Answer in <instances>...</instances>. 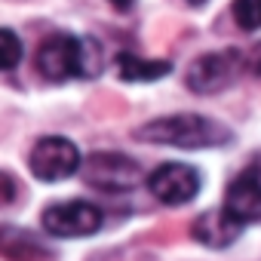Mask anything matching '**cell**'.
Returning a JSON list of instances; mask_svg holds the SVG:
<instances>
[{
    "mask_svg": "<svg viewBox=\"0 0 261 261\" xmlns=\"http://www.w3.org/2000/svg\"><path fill=\"white\" fill-rule=\"evenodd\" d=\"M37 71L53 83L68 77H95L101 71V46L92 37L53 34L37 49Z\"/></svg>",
    "mask_w": 261,
    "mask_h": 261,
    "instance_id": "cell-1",
    "label": "cell"
},
{
    "mask_svg": "<svg viewBox=\"0 0 261 261\" xmlns=\"http://www.w3.org/2000/svg\"><path fill=\"white\" fill-rule=\"evenodd\" d=\"M136 139L151 145H172V148H215L230 142V133L221 123L200 114H172L136 129Z\"/></svg>",
    "mask_w": 261,
    "mask_h": 261,
    "instance_id": "cell-2",
    "label": "cell"
},
{
    "mask_svg": "<svg viewBox=\"0 0 261 261\" xmlns=\"http://www.w3.org/2000/svg\"><path fill=\"white\" fill-rule=\"evenodd\" d=\"M83 178L98 191H133L142 181V166L126 154L98 151L89 154V160L83 163Z\"/></svg>",
    "mask_w": 261,
    "mask_h": 261,
    "instance_id": "cell-3",
    "label": "cell"
},
{
    "mask_svg": "<svg viewBox=\"0 0 261 261\" xmlns=\"http://www.w3.org/2000/svg\"><path fill=\"white\" fill-rule=\"evenodd\" d=\"M240 62H243V59H240L237 49L200 56V59L188 68V74H185L188 89H194V92H200V95H212V92L230 86L233 77H237V71H240Z\"/></svg>",
    "mask_w": 261,
    "mask_h": 261,
    "instance_id": "cell-4",
    "label": "cell"
},
{
    "mask_svg": "<svg viewBox=\"0 0 261 261\" xmlns=\"http://www.w3.org/2000/svg\"><path fill=\"white\" fill-rule=\"evenodd\" d=\"M77 169H80V151L68 139L49 136V139H40L31 151V172L40 181H62Z\"/></svg>",
    "mask_w": 261,
    "mask_h": 261,
    "instance_id": "cell-5",
    "label": "cell"
},
{
    "mask_svg": "<svg viewBox=\"0 0 261 261\" xmlns=\"http://www.w3.org/2000/svg\"><path fill=\"white\" fill-rule=\"evenodd\" d=\"M40 221H43V230L53 237H89L101 227V212L92 203L68 200V203L49 206Z\"/></svg>",
    "mask_w": 261,
    "mask_h": 261,
    "instance_id": "cell-6",
    "label": "cell"
},
{
    "mask_svg": "<svg viewBox=\"0 0 261 261\" xmlns=\"http://www.w3.org/2000/svg\"><path fill=\"white\" fill-rule=\"evenodd\" d=\"M148 188H151V194L160 203L181 206V203H188V200L197 197V191H200V172L194 166H188V163H163V166H157L151 172Z\"/></svg>",
    "mask_w": 261,
    "mask_h": 261,
    "instance_id": "cell-7",
    "label": "cell"
},
{
    "mask_svg": "<svg viewBox=\"0 0 261 261\" xmlns=\"http://www.w3.org/2000/svg\"><path fill=\"white\" fill-rule=\"evenodd\" d=\"M224 209L233 221L240 224H252L261 221V178L255 172H243L230 181L227 197H224Z\"/></svg>",
    "mask_w": 261,
    "mask_h": 261,
    "instance_id": "cell-8",
    "label": "cell"
},
{
    "mask_svg": "<svg viewBox=\"0 0 261 261\" xmlns=\"http://www.w3.org/2000/svg\"><path fill=\"white\" fill-rule=\"evenodd\" d=\"M0 255L7 261H49V249L40 237L13 224H0Z\"/></svg>",
    "mask_w": 261,
    "mask_h": 261,
    "instance_id": "cell-9",
    "label": "cell"
},
{
    "mask_svg": "<svg viewBox=\"0 0 261 261\" xmlns=\"http://www.w3.org/2000/svg\"><path fill=\"white\" fill-rule=\"evenodd\" d=\"M240 230H243V224L233 221L224 206L221 209H212V212H203L194 221V240H200L203 246H212V249L230 246L240 237Z\"/></svg>",
    "mask_w": 261,
    "mask_h": 261,
    "instance_id": "cell-10",
    "label": "cell"
},
{
    "mask_svg": "<svg viewBox=\"0 0 261 261\" xmlns=\"http://www.w3.org/2000/svg\"><path fill=\"white\" fill-rule=\"evenodd\" d=\"M172 68L169 62H160V59H139L133 53H120L117 56V74L129 83H148V80H160L166 77Z\"/></svg>",
    "mask_w": 261,
    "mask_h": 261,
    "instance_id": "cell-11",
    "label": "cell"
},
{
    "mask_svg": "<svg viewBox=\"0 0 261 261\" xmlns=\"http://www.w3.org/2000/svg\"><path fill=\"white\" fill-rule=\"evenodd\" d=\"M233 22L243 31H258L261 28V0H233Z\"/></svg>",
    "mask_w": 261,
    "mask_h": 261,
    "instance_id": "cell-12",
    "label": "cell"
},
{
    "mask_svg": "<svg viewBox=\"0 0 261 261\" xmlns=\"http://www.w3.org/2000/svg\"><path fill=\"white\" fill-rule=\"evenodd\" d=\"M22 62V40L16 37V31L0 28V71H13Z\"/></svg>",
    "mask_w": 261,
    "mask_h": 261,
    "instance_id": "cell-13",
    "label": "cell"
},
{
    "mask_svg": "<svg viewBox=\"0 0 261 261\" xmlns=\"http://www.w3.org/2000/svg\"><path fill=\"white\" fill-rule=\"evenodd\" d=\"M16 194H19V188H16V178H13L10 172H0V206L13 203V200H16Z\"/></svg>",
    "mask_w": 261,
    "mask_h": 261,
    "instance_id": "cell-14",
    "label": "cell"
},
{
    "mask_svg": "<svg viewBox=\"0 0 261 261\" xmlns=\"http://www.w3.org/2000/svg\"><path fill=\"white\" fill-rule=\"evenodd\" d=\"M108 4H114L117 10H123V13H126L129 7H133V4H136V0H108Z\"/></svg>",
    "mask_w": 261,
    "mask_h": 261,
    "instance_id": "cell-15",
    "label": "cell"
},
{
    "mask_svg": "<svg viewBox=\"0 0 261 261\" xmlns=\"http://www.w3.org/2000/svg\"><path fill=\"white\" fill-rule=\"evenodd\" d=\"M188 4H206V0H188Z\"/></svg>",
    "mask_w": 261,
    "mask_h": 261,
    "instance_id": "cell-16",
    "label": "cell"
}]
</instances>
